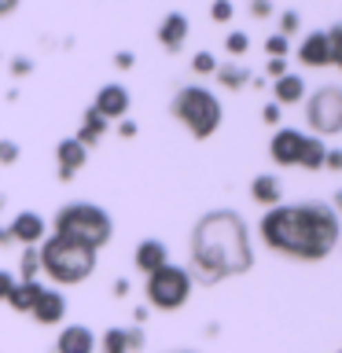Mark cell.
I'll use <instances>...</instances> for the list:
<instances>
[{"label":"cell","mask_w":342,"mask_h":353,"mask_svg":"<svg viewBox=\"0 0 342 353\" xmlns=\"http://www.w3.org/2000/svg\"><path fill=\"white\" fill-rule=\"evenodd\" d=\"M261 239L298 261H324L339 243V217L324 203L272 206L261 217Z\"/></svg>","instance_id":"1"},{"label":"cell","mask_w":342,"mask_h":353,"mask_svg":"<svg viewBox=\"0 0 342 353\" xmlns=\"http://www.w3.org/2000/svg\"><path fill=\"white\" fill-rule=\"evenodd\" d=\"M254 265L250 236L239 214L214 210L192 228V272L199 283H217L225 276H243Z\"/></svg>","instance_id":"2"},{"label":"cell","mask_w":342,"mask_h":353,"mask_svg":"<svg viewBox=\"0 0 342 353\" xmlns=\"http://www.w3.org/2000/svg\"><path fill=\"white\" fill-rule=\"evenodd\" d=\"M37 265L55 283H81L96 269V250L66 236H48V243L37 250Z\"/></svg>","instance_id":"3"},{"label":"cell","mask_w":342,"mask_h":353,"mask_svg":"<svg viewBox=\"0 0 342 353\" xmlns=\"http://www.w3.org/2000/svg\"><path fill=\"white\" fill-rule=\"evenodd\" d=\"M55 236L77 239L85 247H107L110 243V217L92 203H66L59 214H55Z\"/></svg>","instance_id":"4"},{"label":"cell","mask_w":342,"mask_h":353,"mask_svg":"<svg viewBox=\"0 0 342 353\" xmlns=\"http://www.w3.org/2000/svg\"><path fill=\"white\" fill-rule=\"evenodd\" d=\"M173 118L181 121L195 140H206V137H214L217 125H221V103H217L214 92L192 85V88H181V92H177Z\"/></svg>","instance_id":"5"},{"label":"cell","mask_w":342,"mask_h":353,"mask_svg":"<svg viewBox=\"0 0 342 353\" xmlns=\"http://www.w3.org/2000/svg\"><path fill=\"white\" fill-rule=\"evenodd\" d=\"M272 162H280V165H305V170H320L324 165V154L328 148L320 140L313 137H305V132H294V129H280L272 137Z\"/></svg>","instance_id":"6"},{"label":"cell","mask_w":342,"mask_h":353,"mask_svg":"<svg viewBox=\"0 0 342 353\" xmlns=\"http://www.w3.org/2000/svg\"><path fill=\"white\" fill-rule=\"evenodd\" d=\"M192 294V276L177 265H162L148 276V302L154 309H181Z\"/></svg>","instance_id":"7"},{"label":"cell","mask_w":342,"mask_h":353,"mask_svg":"<svg viewBox=\"0 0 342 353\" xmlns=\"http://www.w3.org/2000/svg\"><path fill=\"white\" fill-rule=\"evenodd\" d=\"M305 118L320 137H331V132L342 129V88L339 85H324L316 88L313 99L305 103Z\"/></svg>","instance_id":"8"},{"label":"cell","mask_w":342,"mask_h":353,"mask_svg":"<svg viewBox=\"0 0 342 353\" xmlns=\"http://www.w3.org/2000/svg\"><path fill=\"white\" fill-rule=\"evenodd\" d=\"M298 59L305 66H331V63H342V30H328V33H313V37L302 41V52Z\"/></svg>","instance_id":"9"},{"label":"cell","mask_w":342,"mask_h":353,"mask_svg":"<svg viewBox=\"0 0 342 353\" xmlns=\"http://www.w3.org/2000/svg\"><path fill=\"white\" fill-rule=\"evenodd\" d=\"M92 110H96V114L103 118V121H110V118H121V114L129 110V92H125L121 85H103V88L96 92V103H92Z\"/></svg>","instance_id":"10"},{"label":"cell","mask_w":342,"mask_h":353,"mask_svg":"<svg viewBox=\"0 0 342 353\" xmlns=\"http://www.w3.org/2000/svg\"><path fill=\"white\" fill-rule=\"evenodd\" d=\"M8 239H19V243H26V247H33V243H41L44 239V221L37 214H19L15 221H11V228L4 232Z\"/></svg>","instance_id":"11"},{"label":"cell","mask_w":342,"mask_h":353,"mask_svg":"<svg viewBox=\"0 0 342 353\" xmlns=\"http://www.w3.org/2000/svg\"><path fill=\"white\" fill-rule=\"evenodd\" d=\"M30 313L37 324H59L63 313H66V302H63V294H55V291H41Z\"/></svg>","instance_id":"12"},{"label":"cell","mask_w":342,"mask_h":353,"mask_svg":"<svg viewBox=\"0 0 342 353\" xmlns=\"http://www.w3.org/2000/svg\"><path fill=\"white\" fill-rule=\"evenodd\" d=\"M92 346H96L92 331L81 324H70V327H63L59 342H55V353H92Z\"/></svg>","instance_id":"13"},{"label":"cell","mask_w":342,"mask_h":353,"mask_svg":"<svg viewBox=\"0 0 342 353\" xmlns=\"http://www.w3.org/2000/svg\"><path fill=\"white\" fill-rule=\"evenodd\" d=\"M55 154H59V181H70V176L85 165V159H88V151L77 140H63L59 148H55Z\"/></svg>","instance_id":"14"},{"label":"cell","mask_w":342,"mask_h":353,"mask_svg":"<svg viewBox=\"0 0 342 353\" xmlns=\"http://www.w3.org/2000/svg\"><path fill=\"white\" fill-rule=\"evenodd\" d=\"M132 261H137V269H140V272H148V276H151L154 269L170 265V254H165V247H162L159 239H143L140 247H137V258H132Z\"/></svg>","instance_id":"15"},{"label":"cell","mask_w":342,"mask_h":353,"mask_svg":"<svg viewBox=\"0 0 342 353\" xmlns=\"http://www.w3.org/2000/svg\"><path fill=\"white\" fill-rule=\"evenodd\" d=\"M184 37H188V19L181 15V11L165 15V19H162V26H159V41H162L170 52H177V48L184 44Z\"/></svg>","instance_id":"16"},{"label":"cell","mask_w":342,"mask_h":353,"mask_svg":"<svg viewBox=\"0 0 342 353\" xmlns=\"http://www.w3.org/2000/svg\"><path fill=\"white\" fill-rule=\"evenodd\" d=\"M41 291H44V287H41L37 280H33V283H15V287H11V294L4 298V302H8L11 309H19V313H30Z\"/></svg>","instance_id":"17"},{"label":"cell","mask_w":342,"mask_h":353,"mask_svg":"<svg viewBox=\"0 0 342 353\" xmlns=\"http://www.w3.org/2000/svg\"><path fill=\"white\" fill-rule=\"evenodd\" d=\"M143 342V335L140 331H107L103 335V353H132Z\"/></svg>","instance_id":"18"},{"label":"cell","mask_w":342,"mask_h":353,"mask_svg":"<svg viewBox=\"0 0 342 353\" xmlns=\"http://www.w3.org/2000/svg\"><path fill=\"white\" fill-rule=\"evenodd\" d=\"M250 195L258 199V203H265V206H276L280 203V184H276V176H254Z\"/></svg>","instance_id":"19"},{"label":"cell","mask_w":342,"mask_h":353,"mask_svg":"<svg viewBox=\"0 0 342 353\" xmlns=\"http://www.w3.org/2000/svg\"><path fill=\"white\" fill-rule=\"evenodd\" d=\"M302 77H294V74H283L280 81H276V103H298L302 99Z\"/></svg>","instance_id":"20"},{"label":"cell","mask_w":342,"mask_h":353,"mask_svg":"<svg viewBox=\"0 0 342 353\" xmlns=\"http://www.w3.org/2000/svg\"><path fill=\"white\" fill-rule=\"evenodd\" d=\"M103 129H107V121L103 118H99L96 114V110H88V114H85V125H81V132H77V143H81V148L88 151V143H96L99 137H103Z\"/></svg>","instance_id":"21"},{"label":"cell","mask_w":342,"mask_h":353,"mask_svg":"<svg viewBox=\"0 0 342 353\" xmlns=\"http://www.w3.org/2000/svg\"><path fill=\"white\" fill-rule=\"evenodd\" d=\"M217 77H221V81H225V88H239V85H247V70H243V66H221V70H217Z\"/></svg>","instance_id":"22"},{"label":"cell","mask_w":342,"mask_h":353,"mask_svg":"<svg viewBox=\"0 0 342 353\" xmlns=\"http://www.w3.org/2000/svg\"><path fill=\"white\" fill-rule=\"evenodd\" d=\"M37 250H30L26 258H22V283H33V276H37Z\"/></svg>","instance_id":"23"},{"label":"cell","mask_w":342,"mask_h":353,"mask_svg":"<svg viewBox=\"0 0 342 353\" xmlns=\"http://www.w3.org/2000/svg\"><path fill=\"white\" fill-rule=\"evenodd\" d=\"M192 66H195L199 74H210V70H217V66H214V55H210V52H199L195 59H192Z\"/></svg>","instance_id":"24"},{"label":"cell","mask_w":342,"mask_h":353,"mask_svg":"<svg viewBox=\"0 0 342 353\" xmlns=\"http://www.w3.org/2000/svg\"><path fill=\"white\" fill-rule=\"evenodd\" d=\"M225 48H228L232 55H243V52H247V37H243V33H228Z\"/></svg>","instance_id":"25"},{"label":"cell","mask_w":342,"mask_h":353,"mask_svg":"<svg viewBox=\"0 0 342 353\" xmlns=\"http://www.w3.org/2000/svg\"><path fill=\"white\" fill-rule=\"evenodd\" d=\"M15 159H19V148H15L11 140H0V162H4V165H11Z\"/></svg>","instance_id":"26"},{"label":"cell","mask_w":342,"mask_h":353,"mask_svg":"<svg viewBox=\"0 0 342 353\" xmlns=\"http://www.w3.org/2000/svg\"><path fill=\"white\" fill-rule=\"evenodd\" d=\"M265 48H269V55H276V59H280V55H287V37H280V33H276V37H269V44H265Z\"/></svg>","instance_id":"27"},{"label":"cell","mask_w":342,"mask_h":353,"mask_svg":"<svg viewBox=\"0 0 342 353\" xmlns=\"http://www.w3.org/2000/svg\"><path fill=\"white\" fill-rule=\"evenodd\" d=\"M11 287H15L11 272H0V298H8V294H11Z\"/></svg>","instance_id":"28"},{"label":"cell","mask_w":342,"mask_h":353,"mask_svg":"<svg viewBox=\"0 0 342 353\" xmlns=\"http://www.w3.org/2000/svg\"><path fill=\"white\" fill-rule=\"evenodd\" d=\"M214 19L217 22H228L232 19V4H214Z\"/></svg>","instance_id":"29"},{"label":"cell","mask_w":342,"mask_h":353,"mask_svg":"<svg viewBox=\"0 0 342 353\" xmlns=\"http://www.w3.org/2000/svg\"><path fill=\"white\" fill-rule=\"evenodd\" d=\"M298 26V15H294V11H287V15H283V33H280V37H287V33H291Z\"/></svg>","instance_id":"30"},{"label":"cell","mask_w":342,"mask_h":353,"mask_svg":"<svg viewBox=\"0 0 342 353\" xmlns=\"http://www.w3.org/2000/svg\"><path fill=\"white\" fill-rule=\"evenodd\" d=\"M324 165H331V170H339V165H342V154H339V151H328V154H324Z\"/></svg>","instance_id":"31"},{"label":"cell","mask_w":342,"mask_h":353,"mask_svg":"<svg viewBox=\"0 0 342 353\" xmlns=\"http://www.w3.org/2000/svg\"><path fill=\"white\" fill-rule=\"evenodd\" d=\"M269 70H272L276 77H283V74H287V63H283V59H272V63H269Z\"/></svg>","instance_id":"32"},{"label":"cell","mask_w":342,"mask_h":353,"mask_svg":"<svg viewBox=\"0 0 342 353\" xmlns=\"http://www.w3.org/2000/svg\"><path fill=\"white\" fill-rule=\"evenodd\" d=\"M250 15H258V19L269 15V4H250Z\"/></svg>","instance_id":"33"},{"label":"cell","mask_w":342,"mask_h":353,"mask_svg":"<svg viewBox=\"0 0 342 353\" xmlns=\"http://www.w3.org/2000/svg\"><path fill=\"white\" fill-rule=\"evenodd\" d=\"M276 118H280V107H276V103L265 107V121H276Z\"/></svg>","instance_id":"34"},{"label":"cell","mask_w":342,"mask_h":353,"mask_svg":"<svg viewBox=\"0 0 342 353\" xmlns=\"http://www.w3.org/2000/svg\"><path fill=\"white\" fill-rule=\"evenodd\" d=\"M4 239H8V236H4V228H0V243H4Z\"/></svg>","instance_id":"35"}]
</instances>
